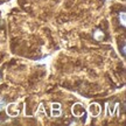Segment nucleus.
Returning a JSON list of instances; mask_svg holds the SVG:
<instances>
[{
    "mask_svg": "<svg viewBox=\"0 0 126 126\" xmlns=\"http://www.w3.org/2000/svg\"><path fill=\"white\" fill-rule=\"evenodd\" d=\"M119 19H120V21H122L123 26H125V12H122V13L119 14Z\"/></svg>",
    "mask_w": 126,
    "mask_h": 126,
    "instance_id": "423d86ee",
    "label": "nucleus"
},
{
    "mask_svg": "<svg viewBox=\"0 0 126 126\" xmlns=\"http://www.w3.org/2000/svg\"><path fill=\"white\" fill-rule=\"evenodd\" d=\"M89 111H90V113L92 114V116H98L99 113H100V106H99L98 104H96V103H94V104H91L90 106H89Z\"/></svg>",
    "mask_w": 126,
    "mask_h": 126,
    "instance_id": "f03ea898",
    "label": "nucleus"
},
{
    "mask_svg": "<svg viewBox=\"0 0 126 126\" xmlns=\"http://www.w3.org/2000/svg\"><path fill=\"white\" fill-rule=\"evenodd\" d=\"M94 39H96V40H102V39H104L103 32H100V31L96 32V33H94Z\"/></svg>",
    "mask_w": 126,
    "mask_h": 126,
    "instance_id": "39448f33",
    "label": "nucleus"
},
{
    "mask_svg": "<svg viewBox=\"0 0 126 126\" xmlns=\"http://www.w3.org/2000/svg\"><path fill=\"white\" fill-rule=\"evenodd\" d=\"M51 108H53V111H51L53 117H59L61 114V105L59 103H54L51 105Z\"/></svg>",
    "mask_w": 126,
    "mask_h": 126,
    "instance_id": "7ed1b4c3",
    "label": "nucleus"
},
{
    "mask_svg": "<svg viewBox=\"0 0 126 126\" xmlns=\"http://www.w3.org/2000/svg\"><path fill=\"white\" fill-rule=\"evenodd\" d=\"M5 105H6V103H5L4 100H0V111L5 108Z\"/></svg>",
    "mask_w": 126,
    "mask_h": 126,
    "instance_id": "0eeeda50",
    "label": "nucleus"
},
{
    "mask_svg": "<svg viewBox=\"0 0 126 126\" xmlns=\"http://www.w3.org/2000/svg\"><path fill=\"white\" fill-rule=\"evenodd\" d=\"M72 113H74V116H76V117H82V116L85 113L83 105L79 104V103L75 104V105L72 106Z\"/></svg>",
    "mask_w": 126,
    "mask_h": 126,
    "instance_id": "f257e3e1",
    "label": "nucleus"
},
{
    "mask_svg": "<svg viewBox=\"0 0 126 126\" xmlns=\"http://www.w3.org/2000/svg\"><path fill=\"white\" fill-rule=\"evenodd\" d=\"M14 105H15V104H11V105H8V108H7V113H8L9 116H12V117L19 114V110H15V111H14Z\"/></svg>",
    "mask_w": 126,
    "mask_h": 126,
    "instance_id": "20e7f679",
    "label": "nucleus"
}]
</instances>
